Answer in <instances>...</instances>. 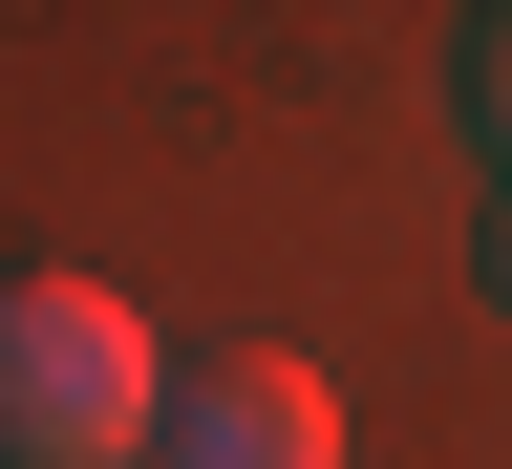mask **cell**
<instances>
[{"label":"cell","mask_w":512,"mask_h":469,"mask_svg":"<svg viewBox=\"0 0 512 469\" xmlns=\"http://www.w3.org/2000/svg\"><path fill=\"white\" fill-rule=\"evenodd\" d=\"M171 427V342L128 320L107 278H0V469H150Z\"/></svg>","instance_id":"6da1fadb"},{"label":"cell","mask_w":512,"mask_h":469,"mask_svg":"<svg viewBox=\"0 0 512 469\" xmlns=\"http://www.w3.org/2000/svg\"><path fill=\"white\" fill-rule=\"evenodd\" d=\"M150 469H342V384L299 342H214V363H171Z\"/></svg>","instance_id":"7a4b0ae2"},{"label":"cell","mask_w":512,"mask_h":469,"mask_svg":"<svg viewBox=\"0 0 512 469\" xmlns=\"http://www.w3.org/2000/svg\"><path fill=\"white\" fill-rule=\"evenodd\" d=\"M448 107H470V150L512 171V0H491V22H470V64H448Z\"/></svg>","instance_id":"3957f363"},{"label":"cell","mask_w":512,"mask_h":469,"mask_svg":"<svg viewBox=\"0 0 512 469\" xmlns=\"http://www.w3.org/2000/svg\"><path fill=\"white\" fill-rule=\"evenodd\" d=\"M491 299H512V192H491Z\"/></svg>","instance_id":"277c9868"}]
</instances>
